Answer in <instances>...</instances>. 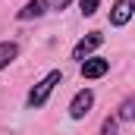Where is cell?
<instances>
[{
    "instance_id": "cell-1",
    "label": "cell",
    "mask_w": 135,
    "mask_h": 135,
    "mask_svg": "<svg viewBox=\"0 0 135 135\" xmlns=\"http://www.w3.org/2000/svg\"><path fill=\"white\" fill-rule=\"evenodd\" d=\"M57 82H60V72H57V69H54V72H47V75H44V79L32 88V94H28V107H41V104L50 98V91H54V85H57Z\"/></svg>"
},
{
    "instance_id": "cell-2",
    "label": "cell",
    "mask_w": 135,
    "mask_h": 135,
    "mask_svg": "<svg viewBox=\"0 0 135 135\" xmlns=\"http://www.w3.org/2000/svg\"><path fill=\"white\" fill-rule=\"evenodd\" d=\"M91 104H94V94H91L88 88L79 91V94L72 98V104H69V116H72V119H82V116L91 110Z\"/></svg>"
},
{
    "instance_id": "cell-3",
    "label": "cell",
    "mask_w": 135,
    "mask_h": 135,
    "mask_svg": "<svg viewBox=\"0 0 135 135\" xmlns=\"http://www.w3.org/2000/svg\"><path fill=\"white\" fill-rule=\"evenodd\" d=\"M101 44H104V35L101 32H91L88 38H82V41L72 47V57H75V60H85V57H88L94 47H101Z\"/></svg>"
},
{
    "instance_id": "cell-4",
    "label": "cell",
    "mask_w": 135,
    "mask_h": 135,
    "mask_svg": "<svg viewBox=\"0 0 135 135\" xmlns=\"http://www.w3.org/2000/svg\"><path fill=\"white\" fill-rule=\"evenodd\" d=\"M135 13V0H116L113 3V13H110V22L113 25H126Z\"/></svg>"
},
{
    "instance_id": "cell-5",
    "label": "cell",
    "mask_w": 135,
    "mask_h": 135,
    "mask_svg": "<svg viewBox=\"0 0 135 135\" xmlns=\"http://www.w3.org/2000/svg\"><path fill=\"white\" fill-rule=\"evenodd\" d=\"M107 69H110V63H107V60L91 57V60H85V63H82V75H85V79H101Z\"/></svg>"
},
{
    "instance_id": "cell-6",
    "label": "cell",
    "mask_w": 135,
    "mask_h": 135,
    "mask_svg": "<svg viewBox=\"0 0 135 135\" xmlns=\"http://www.w3.org/2000/svg\"><path fill=\"white\" fill-rule=\"evenodd\" d=\"M44 6H47V0H28V3H25V9H19V19L41 16V13H44Z\"/></svg>"
},
{
    "instance_id": "cell-7",
    "label": "cell",
    "mask_w": 135,
    "mask_h": 135,
    "mask_svg": "<svg viewBox=\"0 0 135 135\" xmlns=\"http://www.w3.org/2000/svg\"><path fill=\"white\" fill-rule=\"evenodd\" d=\"M16 54H19V47H16L13 41H6V44H0V69H3V66H9V60H13Z\"/></svg>"
},
{
    "instance_id": "cell-8",
    "label": "cell",
    "mask_w": 135,
    "mask_h": 135,
    "mask_svg": "<svg viewBox=\"0 0 135 135\" xmlns=\"http://www.w3.org/2000/svg\"><path fill=\"white\" fill-rule=\"evenodd\" d=\"M98 3H101V0H82V13H85V16H91V13L98 9Z\"/></svg>"
},
{
    "instance_id": "cell-9",
    "label": "cell",
    "mask_w": 135,
    "mask_h": 135,
    "mask_svg": "<svg viewBox=\"0 0 135 135\" xmlns=\"http://www.w3.org/2000/svg\"><path fill=\"white\" fill-rule=\"evenodd\" d=\"M63 6H69V0H54V9H63Z\"/></svg>"
}]
</instances>
